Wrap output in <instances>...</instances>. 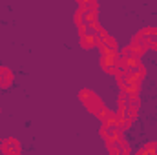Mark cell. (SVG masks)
Here are the masks:
<instances>
[{
    "label": "cell",
    "instance_id": "cell-1",
    "mask_svg": "<svg viewBox=\"0 0 157 155\" xmlns=\"http://www.w3.org/2000/svg\"><path fill=\"white\" fill-rule=\"evenodd\" d=\"M78 99H80V102L88 108V112L90 113H97L99 112V108L102 106V100L99 99V95L95 93V91H91V89H80L78 91Z\"/></svg>",
    "mask_w": 157,
    "mask_h": 155
},
{
    "label": "cell",
    "instance_id": "cell-2",
    "mask_svg": "<svg viewBox=\"0 0 157 155\" xmlns=\"http://www.w3.org/2000/svg\"><path fill=\"white\" fill-rule=\"evenodd\" d=\"M97 46H99V49H101L102 55H117L119 53L115 39H113L112 35H108L104 29L97 35Z\"/></svg>",
    "mask_w": 157,
    "mask_h": 155
},
{
    "label": "cell",
    "instance_id": "cell-3",
    "mask_svg": "<svg viewBox=\"0 0 157 155\" xmlns=\"http://www.w3.org/2000/svg\"><path fill=\"white\" fill-rule=\"evenodd\" d=\"M0 150L6 155H17V153H20V142L17 139H13V137L4 139L2 144H0Z\"/></svg>",
    "mask_w": 157,
    "mask_h": 155
},
{
    "label": "cell",
    "instance_id": "cell-4",
    "mask_svg": "<svg viewBox=\"0 0 157 155\" xmlns=\"http://www.w3.org/2000/svg\"><path fill=\"white\" fill-rule=\"evenodd\" d=\"M117 55H102L101 57V68L106 71V73H112V75H115V71H117Z\"/></svg>",
    "mask_w": 157,
    "mask_h": 155
},
{
    "label": "cell",
    "instance_id": "cell-5",
    "mask_svg": "<svg viewBox=\"0 0 157 155\" xmlns=\"http://www.w3.org/2000/svg\"><path fill=\"white\" fill-rule=\"evenodd\" d=\"M13 84V73L9 68L0 66V88H9Z\"/></svg>",
    "mask_w": 157,
    "mask_h": 155
},
{
    "label": "cell",
    "instance_id": "cell-6",
    "mask_svg": "<svg viewBox=\"0 0 157 155\" xmlns=\"http://www.w3.org/2000/svg\"><path fill=\"white\" fill-rule=\"evenodd\" d=\"M78 42H80V46H82L84 49H90V47L97 46V35H95V33H86V35L78 37Z\"/></svg>",
    "mask_w": 157,
    "mask_h": 155
},
{
    "label": "cell",
    "instance_id": "cell-7",
    "mask_svg": "<svg viewBox=\"0 0 157 155\" xmlns=\"http://www.w3.org/2000/svg\"><path fill=\"white\" fill-rule=\"evenodd\" d=\"M101 122H102V126H108V128H119L117 126V113H113V112H108V115L104 117Z\"/></svg>",
    "mask_w": 157,
    "mask_h": 155
},
{
    "label": "cell",
    "instance_id": "cell-8",
    "mask_svg": "<svg viewBox=\"0 0 157 155\" xmlns=\"http://www.w3.org/2000/svg\"><path fill=\"white\" fill-rule=\"evenodd\" d=\"M78 9H80V11L99 9V4H97V0H78Z\"/></svg>",
    "mask_w": 157,
    "mask_h": 155
},
{
    "label": "cell",
    "instance_id": "cell-9",
    "mask_svg": "<svg viewBox=\"0 0 157 155\" xmlns=\"http://www.w3.org/2000/svg\"><path fill=\"white\" fill-rule=\"evenodd\" d=\"M137 153L139 155H148V153L157 155V142H146L141 150H137Z\"/></svg>",
    "mask_w": 157,
    "mask_h": 155
},
{
    "label": "cell",
    "instance_id": "cell-10",
    "mask_svg": "<svg viewBox=\"0 0 157 155\" xmlns=\"http://www.w3.org/2000/svg\"><path fill=\"white\" fill-rule=\"evenodd\" d=\"M75 24H77V28L80 24H84V13L80 9H77V13H75Z\"/></svg>",
    "mask_w": 157,
    "mask_h": 155
},
{
    "label": "cell",
    "instance_id": "cell-11",
    "mask_svg": "<svg viewBox=\"0 0 157 155\" xmlns=\"http://www.w3.org/2000/svg\"><path fill=\"white\" fill-rule=\"evenodd\" d=\"M0 144H2V139H0Z\"/></svg>",
    "mask_w": 157,
    "mask_h": 155
},
{
    "label": "cell",
    "instance_id": "cell-12",
    "mask_svg": "<svg viewBox=\"0 0 157 155\" xmlns=\"http://www.w3.org/2000/svg\"><path fill=\"white\" fill-rule=\"evenodd\" d=\"M77 2H78V0H77Z\"/></svg>",
    "mask_w": 157,
    "mask_h": 155
}]
</instances>
